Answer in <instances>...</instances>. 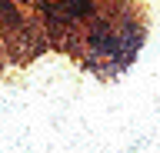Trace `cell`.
<instances>
[{
  "instance_id": "cell-1",
  "label": "cell",
  "mask_w": 160,
  "mask_h": 153,
  "mask_svg": "<svg viewBox=\"0 0 160 153\" xmlns=\"http://www.w3.org/2000/svg\"><path fill=\"white\" fill-rule=\"evenodd\" d=\"M87 10H90L87 0H67V3H63V13H67V17H83Z\"/></svg>"
}]
</instances>
